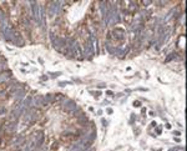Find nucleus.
I'll return each instance as SVG.
<instances>
[{"label": "nucleus", "mask_w": 187, "mask_h": 151, "mask_svg": "<svg viewBox=\"0 0 187 151\" xmlns=\"http://www.w3.org/2000/svg\"><path fill=\"white\" fill-rule=\"evenodd\" d=\"M16 126H17V125H16V122H15V121H14V122H11L10 125H9V127H8V131H9V132H14V131L16 130Z\"/></svg>", "instance_id": "obj_1"}, {"label": "nucleus", "mask_w": 187, "mask_h": 151, "mask_svg": "<svg viewBox=\"0 0 187 151\" xmlns=\"http://www.w3.org/2000/svg\"><path fill=\"white\" fill-rule=\"evenodd\" d=\"M23 95H24V91L19 90V91H17V94L15 95V97H16V99H21V96H23Z\"/></svg>", "instance_id": "obj_2"}, {"label": "nucleus", "mask_w": 187, "mask_h": 151, "mask_svg": "<svg viewBox=\"0 0 187 151\" xmlns=\"http://www.w3.org/2000/svg\"><path fill=\"white\" fill-rule=\"evenodd\" d=\"M5 114H6V108L1 106V108H0V115H5Z\"/></svg>", "instance_id": "obj_3"}]
</instances>
